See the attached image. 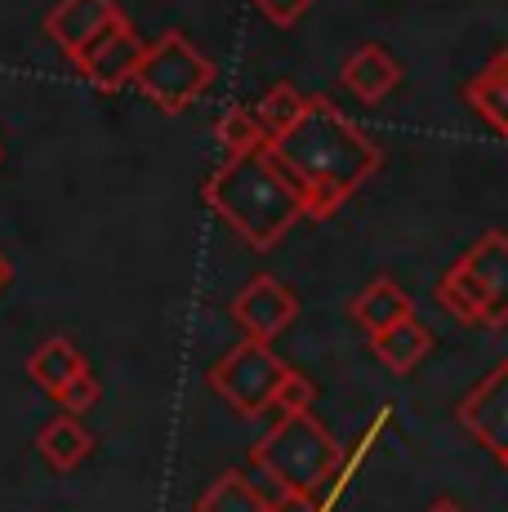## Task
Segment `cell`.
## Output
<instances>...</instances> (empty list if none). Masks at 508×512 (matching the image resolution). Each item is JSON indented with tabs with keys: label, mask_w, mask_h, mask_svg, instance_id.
Returning <instances> with one entry per match:
<instances>
[{
	"label": "cell",
	"mask_w": 508,
	"mask_h": 512,
	"mask_svg": "<svg viewBox=\"0 0 508 512\" xmlns=\"http://www.w3.org/2000/svg\"><path fill=\"white\" fill-rule=\"evenodd\" d=\"M344 455L348 450L330 437L326 423L312 415V410H304V415H281L254 441L250 468L277 481L290 504H317L335 486Z\"/></svg>",
	"instance_id": "cell-3"
},
{
	"label": "cell",
	"mask_w": 508,
	"mask_h": 512,
	"mask_svg": "<svg viewBox=\"0 0 508 512\" xmlns=\"http://www.w3.org/2000/svg\"><path fill=\"white\" fill-rule=\"evenodd\" d=\"M464 103L486 121V130L508 139V49H495L482 72L464 85Z\"/></svg>",
	"instance_id": "cell-12"
},
{
	"label": "cell",
	"mask_w": 508,
	"mask_h": 512,
	"mask_svg": "<svg viewBox=\"0 0 508 512\" xmlns=\"http://www.w3.org/2000/svg\"><path fill=\"white\" fill-rule=\"evenodd\" d=\"M143 54H148V45L139 41V32H134L130 23H116L112 32L103 36L99 45L90 49V54L81 58V72L90 76L94 85H99V90H121V85H134V76H139V63H143Z\"/></svg>",
	"instance_id": "cell-10"
},
{
	"label": "cell",
	"mask_w": 508,
	"mask_h": 512,
	"mask_svg": "<svg viewBox=\"0 0 508 512\" xmlns=\"http://www.w3.org/2000/svg\"><path fill=\"white\" fill-rule=\"evenodd\" d=\"M339 85H344L348 94H357L361 103H384V98L402 85V63L375 41L357 45L353 54L344 58V67H339Z\"/></svg>",
	"instance_id": "cell-11"
},
{
	"label": "cell",
	"mask_w": 508,
	"mask_h": 512,
	"mask_svg": "<svg viewBox=\"0 0 508 512\" xmlns=\"http://www.w3.org/2000/svg\"><path fill=\"white\" fill-rule=\"evenodd\" d=\"M286 374H290V366L268 348V343L246 339V343H237L232 352H223V357L214 361L210 388L219 392L237 415L254 419V415H263V410H272L277 388L286 383Z\"/></svg>",
	"instance_id": "cell-6"
},
{
	"label": "cell",
	"mask_w": 508,
	"mask_h": 512,
	"mask_svg": "<svg viewBox=\"0 0 508 512\" xmlns=\"http://www.w3.org/2000/svg\"><path fill=\"white\" fill-rule=\"evenodd\" d=\"M308 103H312V94L295 90L290 81L272 85V90L263 94L259 103H254V116H259V125H263V134H268V143L286 139V134L308 116Z\"/></svg>",
	"instance_id": "cell-17"
},
{
	"label": "cell",
	"mask_w": 508,
	"mask_h": 512,
	"mask_svg": "<svg viewBox=\"0 0 508 512\" xmlns=\"http://www.w3.org/2000/svg\"><path fill=\"white\" fill-rule=\"evenodd\" d=\"M424 512H468L464 504H459V499H451V495H442V499H433V504H428Z\"/></svg>",
	"instance_id": "cell-23"
},
{
	"label": "cell",
	"mask_w": 508,
	"mask_h": 512,
	"mask_svg": "<svg viewBox=\"0 0 508 512\" xmlns=\"http://www.w3.org/2000/svg\"><path fill=\"white\" fill-rule=\"evenodd\" d=\"M348 317H353L357 326L366 330L370 339H375V334H384L388 326H397V321L415 317V303H410V294L397 281L375 277L353 303H348Z\"/></svg>",
	"instance_id": "cell-14"
},
{
	"label": "cell",
	"mask_w": 508,
	"mask_h": 512,
	"mask_svg": "<svg viewBox=\"0 0 508 512\" xmlns=\"http://www.w3.org/2000/svg\"><path fill=\"white\" fill-rule=\"evenodd\" d=\"M268 152L304 192L308 219H335L344 201H353V192H361L384 165V147L326 94H312L308 116L286 139L268 143Z\"/></svg>",
	"instance_id": "cell-1"
},
{
	"label": "cell",
	"mask_w": 508,
	"mask_h": 512,
	"mask_svg": "<svg viewBox=\"0 0 508 512\" xmlns=\"http://www.w3.org/2000/svg\"><path fill=\"white\" fill-rule=\"evenodd\" d=\"M312 5H317V0H254V9H259L272 27H295Z\"/></svg>",
	"instance_id": "cell-21"
},
{
	"label": "cell",
	"mask_w": 508,
	"mask_h": 512,
	"mask_svg": "<svg viewBox=\"0 0 508 512\" xmlns=\"http://www.w3.org/2000/svg\"><path fill=\"white\" fill-rule=\"evenodd\" d=\"M370 348H375L379 366H388L393 374H410L428 352H433V330H428L419 317H406V321H397V326H388L384 334H375Z\"/></svg>",
	"instance_id": "cell-15"
},
{
	"label": "cell",
	"mask_w": 508,
	"mask_h": 512,
	"mask_svg": "<svg viewBox=\"0 0 508 512\" xmlns=\"http://www.w3.org/2000/svg\"><path fill=\"white\" fill-rule=\"evenodd\" d=\"M281 512H335V508H326V504H290V508H281Z\"/></svg>",
	"instance_id": "cell-25"
},
{
	"label": "cell",
	"mask_w": 508,
	"mask_h": 512,
	"mask_svg": "<svg viewBox=\"0 0 508 512\" xmlns=\"http://www.w3.org/2000/svg\"><path fill=\"white\" fill-rule=\"evenodd\" d=\"M90 370V361H85V352L76 348L72 339H63V334H54V339H45L41 348L27 357V374L36 379V388L50 392V397L58 401L67 388H72L81 374Z\"/></svg>",
	"instance_id": "cell-13"
},
{
	"label": "cell",
	"mask_w": 508,
	"mask_h": 512,
	"mask_svg": "<svg viewBox=\"0 0 508 512\" xmlns=\"http://www.w3.org/2000/svg\"><path fill=\"white\" fill-rule=\"evenodd\" d=\"M312 401H317V383H312L308 374L290 370L286 383L277 388V401H272V410H281V415H304V410H312Z\"/></svg>",
	"instance_id": "cell-20"
},
{
	"label": "cell",
	"mask_w": 508,
	"mask_h": 512,
	"mask_svg": "<svg viewBox=\"0 0 508 512\" xmlns=\"http://www.w3.org/2000/svg\"><path fill=\"white\" fill-rule=\"evenodd\" d=\"M299 317V299L290 285H281L277 277H254L246 290L232 299V321L246 330V339L272 343L281 330H290Z\"/></svg>",
	"instance_id": "cell-9"
},
{
	"label": "cell",
	"mask_w": 508,
	"mask_h": 512,
	"mask_svg": "<svg viewBox=\"0 0 508 512\" xmlns=\"http://www.w3.org/2000/svg\"><path fill=\"white\" fill-rule=\"evenodd\" d=\"M219 147H223V161H241V156H254L268 147V134H263L254 107L237 103L219 116Z\"/></svg>",
	"instance_id": "cell-19"
},
{
	"label": "cell",
	"mask_w": 508,
	"mask_h": 512,
	"mask_svg": "<svg viewBox=\"0 0 508 512\" xmlns=\"http://www.w3.org/2000/svg\"><path fill=\"white\" fill-rule=\"evenodd\" d=\"M121 18L125 14L112 0H58L50 9V18H45V32H50V41L63 49L72 63H81Z\"/></svg>",
	"instance_id": "cell-8"
},
{
	"label": "cell",
	"mask_w": 508,
	"mask_h": 512,
	"mask_svg": "<svg viewBox=\"0 0 508 512\" xmlns=\"http://www.w3.org/2000/svg\"><path fill=\"white\" fill-rule=\"evenodd\" d=\"M0 161H5V152H0Z\"/></svg>",
	"instance_id": "cell-27"
},
{
	"label": "cell",
	"mask_w": 508,
	"mask_h": 512,
	"mask_svg": "<svg viewBox=\"0 0 508 512\" xmlns=\"http://www.w3.org/2000/svg\"><path fill=\"white\" fill-rule=\"evenodd\" d=\"M99 392H103V388H99V379H94V374L85 370L81 379H76L72 388H67L63 397H58V406H63V415H85V410H90L94 401H99Z\"/></svg>",
	"instance_id": "cell-22"
},
{
	"label": "cell",
	"mask_w": 508,
	"mask_h": 512,
	"mask_svg": "<svg viewBox=\"0 0 508 512\" xmlns=\"http://www.w3.org/2000/svg\"><path fill=\"white\" fill-rule=\"evenodd\" d=\"M197 512H272L263 504V495L254 490L250 472L241 468H228L210 481V490L197 499Z\"/></svg>",
	"instance_id": "cell-18"
},
{
	"label": "cell",
	"mask_w": 508,
	"mask_h": 512,
	"mask_svg": "<svg viewBox=\"0 0 508 512\" xmlns=\"http://www.w3.org/2000/svg\"><path fill=\"white\" fill-rule=\"evenodd\" d=\"M500 468H504V472H508V455H504V459H500Z\"/></svg>",
	"instance_id": "cell-26"
},
{
	"label": "cell",
	"mask_w": 508,
	"mask_h": 512,
	"mask_svg": "<svg viewBox=\"0 0 508 512\" xmlns=\"http://www.w3.org/2000/svg\"><path fill=\"white\" fill-rule=\"evenodd\" d=\"M36 450L45 455V464H50V468L72 472V468H81L85 459H90L94 437H90V428H85L76 415H54L41 432H36Z\"/></svg>",
	"instance_id": "cell-16"
},
{
	"label": "cell",
	"mask_w": 508,
	"mask_h": 512,
	"mask_svg": "<svg viewBox=\"0 0 508 512\" xmlns=\"http://www.w3.org/2000/svg\"><path fill=\"white\" fill-rule=\"evenodd\" d=\"M455 419H459V428L482 450H491L495 459L508 455V357L459 397Z\"/></svg>",
	"instance_id": "cell-7"
},
{
	"label": "cell",
	"mask_w": 508,
	"mask_h": 512,
	"mask_svg": "<svg viewBox=\"0 0 508 512\" xmlns=\"http://www.w3.org/2000/svg\"><path fill=\"white\" fill-rule=\"evenodd\" d=\"M437 303L459 326L504 330L508 326V232H482L433 285Z\"/></svg>",
	"instance_id": "cell-4"
},
{
	"label": "cell",
	"mask_w": 508,
	"mask_h": 512,
	"mask_svg": "<svg viewBox=\"0 0 508 512\" xmlns=\"http://www.w3.org/2000/svg\"><path fill=\"white\" fill-rule=\"evenodd\" d=\"M9 281H14V263L5 259V250H0V294L9 290Z\"/></svg>",
	"instance_id": "cell-24"
},
{
	"label": "cell",
	"mask_w": 508,
	"mask_h": 512,
	"mask_svg": "<svg viewBox=\"0 0 508 512\" xmlns=\"http://www.w3.org/2000/svg\"><path fill=\"white\" fill-rule=\"evenodd\" d=\"M201 196L250 250H272L299 219H308L304 192L272 161L268 147L254 156H241V161H223L205 179Z\"/></svg>",
	"instance_id": "cell-2"
},
{
	"label": "cell",
	"mask_w": 508,
	"mask_h": 512,
	"mask_svg": "<svg viewBox=\"0 0 508 512\" xmlns=\"http://www.w3.org/2000/svg\"><path fill=\"white\" fill-rule=\"evenodd\" d=\"M134 85H139V94L152 98L161 112H188L214 85V63L183 32H165L148 45Z\"/></svg>",
	"instance_id": "cell-5"
}]
</instances>
